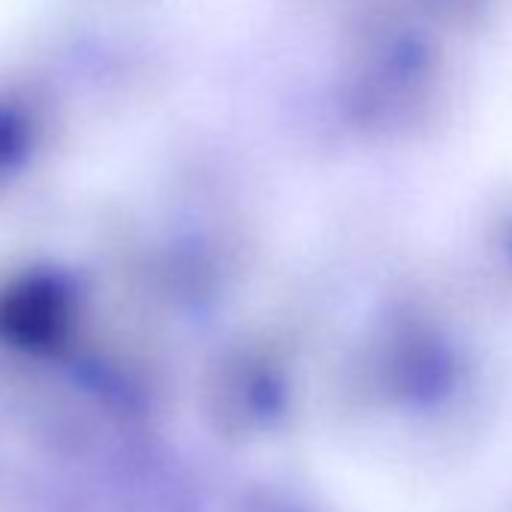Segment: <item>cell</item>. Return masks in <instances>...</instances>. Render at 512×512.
<instances>
[{"label":"cell","mask_w":512,"mask_h":512,"mask_svg":"<svg viewBox=\"0 0 512 512\" xmlns=\"http://www.w3.org/2000/svg\"><path fill=\"white\" fill-rule=\"evenodd\" d=\"M58 512H187L166 482L136 470L100 473L79 482L58 506Z\"/></svg>","instance_id":"1"},{"label":"cell","mask_w":512,"mask_h":512,"mask_svg":"<svg viewBox=\"0 0 512 512\" xmlns=\"http://www.w3.org/2000/svg\"><path fill=\"white\" fill-rule=\"evenodd\" d=\"M64 302L46 281L25 284L0 302V332L25 347H49L61 332Z\"/></svg>","instance_id":"2"}]
</instances>
